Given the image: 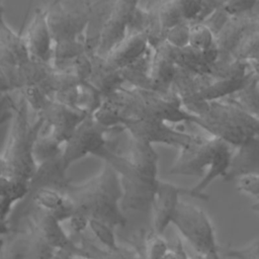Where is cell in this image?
I'll use <instances>...</instances> for the list:
<instances>
[{"label": "cell", "instance_id": "cell-35", "mask_svg": "<svg viewBox=\"0 0 259 259\" xmlns=\"http://www.w3.org/2000/svg\"><path fill=\"white\" fill-rule=\"evenodd\" d=\"M158 15L161 26L165 32L184 21L179 0L159 1Z\"/></svg>", "mask_w": 259, "mask_h": 259}, {"label": "cell", "instance_id": "cell-47", "mask_svg": "<svg viewBox=\"0 0 259 259\" xmlns=\"http://www.w3.org/2000/svg\"><path fill=\"white\" fill-rule=\"evenodd\" d=\"M252 71H259V51L247 59Z\"/></svg>", "mask_w": 259, "mask_h": 259}, {"label": "cell", "instance_id": "cell-7", "mask_svg": "<svg viewBox=\"0 0 259 259\" xmlns=\"http://www.w3.org/2000/svg\"><path fill=\"white\" fill-rule=\"evenodd\" d=\"M102 160L109 164L118 174L122 189L120 208L127 211L151 212L159 178L148 176L139 171L109 142V148Z\"/></svg>", "mask_w": 259, "mask_h": 259}, {"label": "cell", "instance_id": "cell-37", "mask_svg": "<svg viewBox=\"0 0 259 259\" xmlns=\"http://www.w3.org/2000/svg\"><path fill=\"white\" fill-rule=\"evenodd\" d=\"M214 45V35L203 23H190L188 46L196 51L204 52Z\"/></svg>", "mask_w": 259, "mask_h": 259}, {"label": "cell", "instance_id": "cell-19", "mask_svg": "<svg viewBox=\"0 0 259 259\" xmlns=\"http://www.w3.org/2000/svg\"><path fill=\"white\" fill-rule=\"evenodd\" d=\"M256 12L254 8L246 14L233 16L214 37V47L218 51V60L221 62L232 61L247 29L249 28Z\"/></svg>", "mask_w": 259, "mask_h": 259}, {"label": "cell", "instance_id": "cell-44", "mask_svg": "<svg viewBox=\"0 0 259 259\" xmlns=\"http://www.w3.org/2000/svg\"><path fill=\"white\" fill-rule=\"evenodd\" d=\"M184 21L195 23L202 9L201 0H179Z\"/></svg>", "mask_w": 259, "mask_h": 259}, {"label": "cell", "instance_id": "cell-31", "mask_svg": "<svg viewBox=\"0 0 259 259\" xmlns=\"http://www.w3.org/2000/svg\"><path fill=\"white\" fill-rule=\"evenodd\" d=\"M24 233L26 237V249L24 259H54L57 250L50 246L36 232L34 227L26 220Z\"/></svg>", "mask_w": 259, "mask_h": 259}, {"label": "cell", "instance_id": "cell-53", "mask_svg": "<svg viewBox=\"0 0 259 259\" xmlns=\"http://www.w3.org/2000/svg\"><path fill=\"white\" fill-rule=\"evenodd\" d=\"M67 259H85V258H82V257H78V256H68Z\"/></svg>", "mask_w": 259, "mask_h": 259}, {"label": "cell", "instance_id": "cell-41", "mask_svg": "<svg viewBox=\"0 0 259 259\" xmlns=\"http://www.w3.org/2000/svg\"><path fill=\"white\" fill-rule=\"evenodd\" d=\"M223 1L221 2L220 6L217 7L214 9V11L202 22L210 31L211 33L215 35L222 30V28L226 25V23L229 21V19L231 18L227 12L223 9Z\"/></svg>", "mask_w": 259, "mask_h": 259}, {"label": "cell", "instance_id": "cell-9", "mask_svg": "<svg viewBox=\"0 0 259 259\" xmlns=\"http://www.w3.org/2000/svg\"><path fill=\"white\" fill-rule=\"evenodd\" d=\"M171 224L176 227L196 254L206 256L219 251L213 225L200 207L180 200Z\"/></svg>", "mask_w": 259, "mask_h": 259}, {"label": "cell", "instance_id": "cell-23", "mask_svg": "<svg viewBox=\"0 0 259 259\" xmlns=\"http://www.w3.org/2000/svg\"><path fill=\"white\" fill-rule=\"evenodd\" d=\"M90 55L92 71L87 82L92 85L103 98L111 95L124 86V81L120 70L110 67L104 58L96 54Z\"/></svg>", "mask_w": 259, "mask_h": 259}, {"label": "cell", "instance_id": "cell-28", "mask_svg": "<svg viewBox=\"0 0 259 259\" xmlns=\"http://www.w3.org/2000/svg\"><path fill=\"white\" fill-rule=\"evenodd\" d=\"M79 237V245L83 250L85 259H143L141 252L137 248L120 246L113 251L99 247L88 236L81 234Z\"/></svg>", "mask_w": 259, "mask_h": 259}, {"label": "cell", "instance_id": "cell-38", "mask_svg": "<svg viewBox=\"0 0 259 259\" xmlns=\"http://www.w3.org/2000/svg\"><path fill=\"white\" fill-rule=\"evenodd\" d=\"M169 250V244L163 235L153 232L144 238L143 259H162Z\"/></svg>", "mask_w": 259, "mask_h": 259}, {"label": "cell", "instance_id": "cell-18", "mask_svg": "<svg viewBox=\"0 0 259 259\" xmlns=\"http://www.w3.org/2000/svg\"><path fill=\"white\" fill-rule=\"evenodd\" d=\"M29 205L51 212L61 224L68 222L74 214V206L63 191L54 188H40L28 194L18 203V217Z\"/></svg>", "mask_w": 259, "mask_h": 259}, {"label": "cell", "instance_id": "cell-10", "mask_svg": "<svg viewBox=\"0 0 259 259\" xmlns=\"http://www.w3.org/2000/svg\"><path fill=\"white\" fill-rule=\"evenodd\" d=\"M111 131L97 123L92 114L87 115L63 145L61 160L64 167L68 170L72 164L88 155L102 159L109 147L107 134Z\"/></svg>", "mask_w": 259, "mask_h": 259}, {"label": "cell", "instance_id": "cell-2", "mask_svg": "<svg viewBox=\"0 0 259 259\" xmlns=\"http://www.w3.org/2000/svg\"><path fill=\"white\" fill-rule=\"evenodd\" d=\"M92 1L63 0L45 5L53 38L52 66L63 69L71 61L86 53V30Z\"/></svg>", "mask_w": 259, "mask_h": 259}, {"label": "cell", "instance_id": "cell-8", "mask_svg": "<svg viewBox=\"0 0 259 259\" xmlns=\"http://www.w3.org/2000/svg\"><path fill=\"white\" fill-rule=\"evenodd\" d=\"M250 75L243 79H219L208 73H194L176 68L170 89L181 105L220 100L239 91Z\"/></svg>", "mask_w": 259, "mask_h": 259}, {"label": "cell", "instance_id": "cell-54", "mask_svg": "<svg viewBox=\"0 0 259 259\" xmlns=\"http://www.w3.org/2000/svg\"><path fill=\"white\" fill-rule=\"evenodd\" d=\"M2 12H4V7H3V3L0 1V14H1Z\"/></svg>", "mask_w": 259, "mask_h": 259}, {"label": "cell", "instance_id": "cell-27", "mask_svg": "<svg viewBox=\"0 0 259 259\" xmlns=\"http://www.w3.org/2000/svg\"><path fill=\"white\" fill-rule=\"evenodd\" d=\"M152 55L153 49L150 48L143 57L120 70L124 83H128L134 88L155 91L150 75Z\"/></svg>", "mask_w": 259, "mask_h": 259}, {"label": "cell", "instance_id": "cell-11", "mask_svg": "<svg viewBox=\"0 0 259 259\" xmlns=\"http://www.w3.org/2000/svg\"><path fill=\"white\" fill-rule=\"evenodd\" d=\"M13 220L16 222L20 220L28 221L40 237L55 250L67 252L72 256L84 257L80 245L66 233L62 224L51 212L29 205Z\"/></svg>", "mask_w": 259, "mask_h": 259}, {"label": "cell", "instance_id": "cell-15", "mask_svg": "<svg viewBox=\"0 0 259 259\" xmlns=\"http://www.w3.org/2000/svg\"><path fill=\"white\" fill-rule=\"evenodd\" d=\"M138 1H114L102 28L96 55L104 58L127 35L128 24Z\"/></svg>", "mask_w": 259, "mask_h": 259}, {"label": "cell", "instance_id": "cell-17", "mask_svg": "<svg viewBox=\"0 0 259 259\" xmlns=\"http://www.w3.org/2000/svg\"><path fill=\"white\" fill-rule=\"evenodd\" d=\"M23 38L32 59L46 64H52L54 44L45 6L36 7L33 10Z\"/></svg>", "mask_w": 259, "mask_h": 259}, {"label": "cell", "instance_id": "cell-42", "mask_svg": "<svg viewBox=\"0 0 259 259\" xmlns=\"http://www.w3.org/2000/svg\"><path fill=\"white\" fill-rule=\"evenodd\" d=\"M257 1L255 0H230L223 1V9L230 17L238 16L251 12L255 7Z\"/></svg>", "mask_w": 259, "mask_h": 259}, {"label": "cell", "instance_id": "cell-33", "mask_svg": "<svg viewBox=\"0 0 259 259\" xmlns=\"http://www.w3.org/2000/svg\"><path fill=\"white\" fill-rule=\"evenodd\" d=\"M256 15L247 29L233 60H247L259 51V13L254 9Z\"/></svg>", "mask_w": 259, "mask_h": 259}, {"label": "cell", "instance_id": "cell-20", "mask_svg": "<svg viewBox=\"0 0 259 259\" xmlns=\"http://www.w3.org/2000/svg\"><path fill=\"white\" fill-rule=\"evenodd\" d=\"M176 68L170 55V46L166 41L153 49L150 75L155 92L165 96L173 94L170 88Z\"/></svg>", "mask_w": 259, "mask_h": 259}, {"label": "cell", "instance_id": "cell-29", "mask_svg": "<svg viewBox=\"0 0 259 259\" xmlns=\"http://www.w3.org/2000/svg\"><path fill=\"white\" fill-rule=\"evenodd\" d=\"M227 98L249 114L259 118V80L257 75L252 71L245 85Z\"/></svg>", "mask_w": 259, "mask_h": 259}, {"label": "cell", "instance_id": "cell-24", "mask_svg": "<svg viewBox=\"0 0 259 259\" xmlns=\"http://www.w3.org/2000/svg\"><path fill=\"white\" fill-rule=\"evenodd\" d=\"M170 55L177 68L194 73H208L211 65L218 60V51L214 45L204 52L196 51L189 46L182 49L170 46Z\"/></svg>", "mask_w": 259, "mask_h": 259}, {"label": "cell", "instance_id": "cell-52", "mask_svg": "<svg viewBox=\"0 0 259 259\" xmlns=\"http://www.w3.org/2000/svg\"><path fill=\"white\" fill-rule=\"evenodd\" d=\"M189 259H205V258H204V256L196 254L194 257H189Z\"/></svg>", "mask_w": 259, "mask_h": 259}, {"label": "cell", "instance_id": "cell-5", "mask_svg": "<svg viewBox=\"0 0 259 259\" xmlns=\"http://www.w3.org/2000/svg\"><path fill=\"white\" fill-rule=\"evenodd\" d=\"M103 100L119 113L124 123L131 119L167 123H194L196 120V116L187 112L174 94L165 96L151 90L122 86Z\"/></svg>", "mask_w": 259, "mask_h": 259}, {"label": "cell", "instance_id": "cell-45", "mask_svg": "<svg viewBox=\"0 0 259 259\" xmlns=\"http://www.w3.org/2000/svg\"><path fill=\"white\" fill-rule=\"evenodd\" d=\"M16 108V101L11 93L0 91V125L10 121Z\"/></svg>", "mask_w": 259, "mask_h": 259}, {"label": "cell", "instance_id": "cell-50", "mask_svg": "<svg viewBox=\"0 0 259 259\" xmlns=\"http://www.w3.org/2000/svg\"><path fill=\"white\" fill-rule=\"evenodd\" d=\"M205 259H221V256L219 254V251L218 252H212V253H209L207 254L206 256H204Z\"/></svg>", "mask_w": 259, "mask_h": 259}, {"label": "cell", "instance_id": "cell-30", "mask_svg": "<svg viewBox=\"0 0 259 259\" xmlns=\"http://www.w3.org/2000/svg\"><path fill=\"white\" fill-rule=\"evenodd\" d=\"M23 194L7 178L5 163L0 155V218L9 222V215L15 205L23 200Z\"/></svg>", "mask_w": 259, "mask_h": 259}, {"label": "cell", "instance_id": "cell-40", "mask_svg": "<svg viewBox=\"0 0 259 259\" xmlns=\"http://www.w3.org/2000/svg\"><path fill=\"white\" fill-rule=\"evenodd\" d=\"M225 256L233 259H259V237L241 248H229Z\"/></svg>", "mask_w": 259, "mask_h": 259}, {"label": "cell", "instance_id": "cell-51", "mask_svg": "<svg viewBox=\"0 0 259 259\" xmlns=\"http://www.w3.org/2000/svg\"><path fill=\"white\" fill-rule=\"evenodd\" d=\"M252 209L256 212H259V199H257L253 204H252Z\"/></svg>", "mask_w": 259, "mask_h": 259}, {"label": "cell", "instance_id": "cell-3", "mask_svg": "<svg viewBox=\"0 0 259 259\" xmlns=\"http://www.w3.org/2000/svg\"><path fill=\"white\" fill-rule=\"evenodd\" d=\"M16 93V108L10 120L6 146L1 156L5 163L7 178L25 198L30 181L37 169L32 150L41 128L42 120L36 116L33 121H30L28 115L29 107L23 96L19 92Z\"/></svg>", "mask_w": 259, "mask_h": 259}, {"label": "cell", "instance_id": "cell-46", "mask_svg": "<svg viewBox=\"0 0 259 259\" xmlns=\"http://www.w3.org/2000/svg\"><path fill=\"white\" fill-rule=\"evenodd\" d=\"M69 223V226H70V229L71 231L79 236L81 234H84L86 232V230L88 229V223H89V220L81 214H77V213H74L72 215V218L68 221Z\"/></svg>", "mask_w": 259, "mask_h": 259}, {"label": "cell", "instance_id": "cell-22", "mask_svg": "<svg viewBox=\"0 0 259 259\" xmlns=\"http://www.w3.org/2000/svg\"><path fill=\"white\" fill-rule=\"evenodd\" d=\"M149 49L150 46L146 33L127 34L121 42L104 57V59L110 67L121 70L143 57Z\"/></svg>", "mask_w": 259, "mask_h": 259}, {"label": "cell", "instance_id": "cell-39", "mask_svg": "<svg viewBox=\"0 0 259 259\" xmlns=\"http://www.w3.org/2000/svg\"><path fill=\"white\" fill-rule=\"evenodd\" d=\"M189 31L190 23L187 21H182L181 23L172 27L166 32L165 41L176 49L185 48L188 46Z\"/></svg>", "mask_w": 259, "mask_h": 259}, {"label": "cell", "instance_id": "cell-34", "mask_svg": "<svg viewBox=\"0 0 259 259\" xmlns=\"http://www.w3.org/2000/svg\"><path fill=\"white\" fill-rule=\"evenodd\" d=\"M26 237L23 229L15 230L8 239L0 238V259H24Z\"/></svg>", "mask_w": 259, "mask_h": 259}, {"label": "cell", "instance_id": "cell-14", "mask_svg": "<svg viewBox=\"0 0 259 259\" xmlns=\"http://www.w3.org/2000/svg\"><path fill=\"white\" fill-rule=\"evenodd\" d=\"M35 114L42 120L40 132L51 135L61 145L67 142L79 124L89 115L55 100H50Z\"/></svg>", "mask_w": 259, "mask_h": 259}, {"label": "cell", "instance_id": "cell-36", "mask_svg": "<svg viewBox=\"0 0 259 259\" xmlns=\"http://www.w3.org/2000/svg\"><path fill=\"white\" fill-rule=\"evenodd\" d=\"M88 229L102 245V248L113 251L119 247L114 234V229L109 225L97 220H89Z\"/></svg>", "mask_w": 259, "mask_h": 259}, {"label": "cell", "instance_id": "cell-26", "mask_svg": "<svg viewBox=\"0 0 259 259\" xmlns=\"http://www.w3.org/2000/svg\"><path fill=\"white\" fill-rule=\"evenodd\" d=\"M125 153H121L139 171L158 178L159 156L154 147L148 143L138 141L132 137L128 138V144Z\"/></svg>", "mask_w": 259, "mask_h": 259}, {"label": "cell", "instance_id": "cell-25", "mask_svg": "<svg viewBox=\"0 0 259 259\" xmlns=\"http://www.w3.org/2000/svg\"><path fill=\"white\" fill-rule=\"evenodd\" d=\"M69 182L70 179L67 176V169L64 167L60 156L57 159L37 166L30 181L27 195L40 188H54L63 191Z\"/></svg>", "mask_w": 259, "mask_h": 259}, {"label": "cell", "instance_id": "cell-12", "mask_svg": "<svg viewBox=\"0 0 259 259\" xmlns=\"http://www.w3.org/2000/svg\"><path fill=\"white\" fill-rule=\"evenodd\" d=\"M123 130L128 133V136L150 145L163 144L171 147H176L179 150L188 147L189 145L199 141L200 136L189 134L176 130L169 123L160 120H127Z\"/></svg>", "mask_w": 259, "mask_h": 259}, {"label": "cell", "instance_id": "cell-49", "mask_svg": "<svg viewBox=\"0 0 259 259\" xmlns=\"http://www.w3.org/2000/svg\"><path fill=\"white\" fill-rule=\"evenodd\" d=\"M162 259H179L176 252L173 250V249H170L168 251V253L162 258Z\"/></svg>", "mask_w": 259, "mask_h": 259}, {"label": "cell", "instance_id": "cell-6", "mask_svg": "<svg viewBox=\"0 0 259 259\" xmlns=\"http://www.w3.org/2000/svg\"><path fill=\"white\" fill-rule=\"evenodd\" d=\"M34 59L27 51L22 34L15 32L0 14V91L17 92L32 77Z\"/></svg>", "mask_w": 259, "mask_h": 259}, {"label": "cell", "instance_id": "cell-16", "mask_svg": "<svg viewBox=\"0 0 259 259\" xmlns=\"http://www.w3.org/2000/svg\"><path fill=\"white\" fill-rule=\"evenodd\" d=\"M181 195L195 198L190 188L159 180L151 209L155 233L159 235L164 234L172 222Z\"/></svg>", "mask_w": 259, "mask_h": 259}, {"label": "cell", "instance_id": "cell-43", "mask_svg": "<svg viewBox=\"0 0 259 259\" xmlns=\"http://www.w3.org/2000/svg\"><path fill=\"white\" fill-rule=\"evenodd\" d=\"M238 190L259 199V174L244 175L235 180Z\"/></svg>", "mask_w": 259, "mask_h": 259}, {"label": "cell", "instance_id": "cell-4", "mask_svg": "<svg viewBox=\"0 0 259 259\" xmlns=\"http://www.w3.org/2000/svg\"><path fill=\"white\" fill-rule=\"evenodd\" d=\"M182 107L196 116V125L234 148L259 136V118L249 114L228 98L188 103Z\"/></svg>", "mask_w": 259, "mask_h": 259}, {"label": "cell", "instance_id": "cell-1", "mask_svg": "<svg viewBox=\"0 0 259 259\" xmlns=\"http://www.w3.org/2000/svg\"><path fill=\"white\" fill-rule=\"evenodd\" d=\"M63 192L73 203L74 213L100 221L113 229L126 225V217L120 208V180L109 164L104 163L101 171L86 181H70Z\"/></svg>", "mask_w": 259, "mask_h": 259}, {"label": "cell", "instance_id": "cell-48", "mask_svg": "<svg viewBox=\"0 0 259 259\" xmlns=\"http://www.w3.org/2000/svg\"><path fill=\"white\" fill-rule=\"evenodd\" d=\"M10 232H11L10 223L8 221H4L0 218V237L5 236V235H9Z\"/></svg>", "mask_w": 259, "mask_h": 259}, {"label": "cell", "instance_id": "cell-13", "mask_svg": "<svg viewBox=\"0 0 259 259\" xmlns=\"http://www.w3.org/2000/svg\"><path fill=\"white\" fill-rule=\"evenodd\" d=\"M225 142L217 139L202 138L179 150V155L171 166V175L203 177L212 165L217 154Z\"/></svg>", "mask_w": 259, "mask_h": 259}, {"label": "cell", "instance_id": "cell-21", "mask_svg": "<svg viewBox=\"0 0 259 259\" xmlns=\"http://www.w3.org/2000/svg\"><path fill=\"white\" fill-rule=\"evenodd\" d=\"M249 174H259V136L234 148L230 168L223 179L235 181L237 178Z\"/></svg>", "mask_w": 259, "mask_h": 259}, {"label": "cell", "instance_id": "cell-32", "mask_svg": "<svg viewBox=\"0 0 259 259\" xmlns=\"http://www.w3.org/2000/svg\"><path fill=\"white\" fill-rule=\"evenodd\" d=\"M63 152V145H61L55 138L51 135L41 133L39 134L33 144V159L36 165L52 161L59 158Z\"/></svg>", "mask_w": 259, "mask_h": 259}]
</instances>
